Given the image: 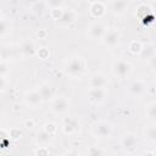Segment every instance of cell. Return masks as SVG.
Wrapping results in <instances>:
<instances>
[{
    "instance_id": "cell-1",
    "label": "cell",
    "mask_w": 156,
    "mask_h": 156,
    "mask_svg": "<svg viewBox=\"0 0 156 156\" xmlns=\"http://www.w3.org/2000/svg\"><path fill=\"white\" fill-rule=\"evenodd\" d=\"M84 68H85V62L83 60L82 56H72L65 67V72L67 76L72 77V78H79L83 76L84 73Z\"/></svg>"
},
{
    "instance_id": "cell-2",
    "label": "cell",
    "mask_w": 156,
    "mask_h": 156,
    "mask_svg": "<svg viewBox=\"0 0 156 156\" xmlns=\"http://www.w3.org/2000/svg\"><path fill=\"white\" fill-rule=\"evenodd\" d=\"M111 71H112V73H113L115 77L122 79V78H126V77H128L130 74V72H132V65L128 61L121 58V60H117V61H115L112 63Z\"/></svg>"
},
{
    "instance_id": "cell-3",
    "label": "cell",
    "mask_w": 156,
    "mask_h": 156,
    "mask_svg": "<svg viewBox=\"0 0 156 156\" xmlns=\"http://www.w3.org/2000/svg\"><path fill=\"white\" fill-rule=\"evenodd\" d=\"M113 133V127L107 121H99L93 127V134L99 139L110 138Z\"/></svg>"
},
{
    "instance_id": "cell-4",
    "label": "cell",
    "mask_w": 156,
    "mask_h": 156,
    "mask_svg": "<svg viewBox=\"0 0 156 156\" xmlns=\"http://www.w3.org/2000/svg\"><path fill=\"white\" fill-rule=\"evenodd\" d=\"M119 39H121L119 32H118L116 28H108V29H106L105 34L102 35L101 41H102V44H104L105 46H107V48H115V46L118 45Z\"/></svg>"
},
{
    "instance_id": "cell-5",
    "label": "cell",
    "mask_w": 156,
    "mask_h": 156,
    "mask_svg": "<svg viewBox=\"0 0 156 156\" xmlns=\"http://www.w3.org/2000/svg\"><path fill=\"white\" fill-rule=\"evenodd\" d=\"M106 27L101 23V22H94L88 27L87 30V35L91 39V40H101L102 35L106 32Z\"/></svg>"
},
{
    "instance_id": "cell-6",
    "label": "cell",
    "mask_w": 156,
    "mask_h": 156,
    "mask_svg": "<svg viewBox=\"0 0 156 156\" xmlns=\"http://www.w3.org/2000/svg\"><path fill=\"white\" fill-rule=\"evenodd\" d=\"M107 93L105 88H90L88 90V100L91 104L100 105L106 100Z\"/></svg>"
},
{
    "instance_id": "cell-7",
    "label": "cell",
    "mask_w": 156,
    "mask_h": 156,
    "mask_svg": "<svg viewBox=\"0 0 156 156\" xmlns=\"http://www.w3.org/2000/svg\"><path fill=\"white\" fill-rule=\"evenodd\" d=\"M23 99H24L26 105H27L28 107L33 108V110L40 107L41 104H43V100H41L39 93H38V90H30V91H27V93L24 94Z\"/></svg>"
},
{
    "instance_id": "cell-8",
    "label": "cell",
    "mask_w": 156,
    "mask_h": 156,
    "mask_svg": "<svg viewBox=\"0 0 156 156\" xmlns=\"http://www.w3.org/2000/svg\"><path fill=\"white\" fill-rule=\"evenodd\" d=\"M51 110L55 115H63L69 110V101L65 96H58L54 100L51 105Z\"/></svg>"
},
{
    "instance_id": "cell-9",
    "label": "cell",
    "mask_w": 156,
    "mask_h": 156,
    "mask_svg": "<svg viewBox=\"0 0 156 156\" xmlns=\"http://www.w3.org/2000/svg\"><path fill=\"white\" fill-rule=\"evenodd\" d=\"M121 146L126 150V151H134L138 146V139L136 135L132 132H128L126 134H123L122 139H121Z\"/></svg>"
},
{
    "instance_id": "cell-10",
    "label": "cell",
    "mask_w": 156,
    "mask_h": 156,
    "mask_svg": "<svg viewBox=\"0 0 156 156\" xmlns=\"http://www.w3.org/2000/svg\"><path fill=\"white\" fill-rule=\"evenodd\" d=\"M145 88H146V85H145L144 80L136 79V80H133V82L128 85V89H127V90H128V94H129L130 96H133V98H139V96H141V95L144 94Z\"/></svg>"
},
{
    "instance_id": "cell-11",
    "label": "cell",
    "mask_w": 156,
    "mask_h": 156,
    "mask_svg": "<svg viewBox=\"0 0 156 156\" xmlns=\"http://www.w3.org/2000/svg\"><path fill=\"white\" fill-rule=\"evenodd\" d=\"M76 17H77V13H76V11L73 9L63 10L61 17L57 20V23L60 26H62V27H67V26H69V24H72L74 22Z\"/></svg>"
},
{
    "instance_id": "cell-12",
    "label": "cell",
    "mask_w": 156,
    "mask_h": 156,
    "mask_svg": "<svg viewBox=\"0 0 156 156\" xmlns=\"http://www.w3.org/2000/svg\"><path fill=\"white\" fill-rule=\"evenodd\" d=\"M90 88H105L107 85V79L104 73L101 72H95L89 80Z\"/></svg>"
},
{
    "instance_id": "cell-13",
    "label": "cell",
    "mask_w": 156,
    "mask_h": 156,
    "mask_svg": "<svg viewBox=\"0 0 156 156\" xmlns=\"http://www.w3.org/2000/svg\"><path fill=\"white\" fill-rule=\"evenodd\" d=\"M89 11H90V15L95 18H101L105 12H106V6L104 2L101 1H94L90 4V7H89Z\"/></svg>"
},
{
    "instance_id": "cell-14",
    "label": "cell",
    "mask_w": 156,
    "mask_h": 156,
    "mask_svg": "<svg viewBox=\"0 0 156 156\" xmlns=\"http://www.w3.org/2000/svg\"><path fill=\"white\" fill-rule=\"evenodd\" d=\"M128 5H129V1H112L110 2V11L115 16H121L126 12Z\"/></svg>"
},
{
    "instance_id": "cell-15",
    "label": "cell",
    "mask_w": 156,
    "mask_h": 156,
    "mask_svg": "<svg viewBox=\"0 0 156 156\" xmlns=\"http://www.w3.org/2000/svg\"><path fill=\"white\" fill-rule=\"evenodd\" d=\"M38 93H39V95H40V98H41L43 102H46V101L51 100V99H52V96H54L52 88H51V85H50L49 83H43V84L39 87Z\"/></svg>"
},
{
    "instance_id": "cell-16",
    "label": "cell",
    "mask_w": 156,
    "mask_h": 156,
    "mask_svg": "<svg viewBox=\"0 0 156 156\" xmlns=\"http://www.w3.org/2000/svg\"><path fill=\"white\" fill-rule=\"evenodd\" d=\"M78 130V122L74 118H67L62 124V132L67 135H71Z\"/></svg>"
},
{
    "instance_id": "cell-17",
    "label": "cell",
    "mask_w": 156,
    "mask_h": 156,
    "mask_svg": "<svg viewBox=\"0 0 156 156\" xmlns=\"http://www.w3.org/2000/svg\"><path fill=\"white\" fill-rule=\"evenodd\" d=\"M51 141H52V135L45 132L44 129H40L37 133V143L39 146H48L51 144Z\"/></svg>"
},
{
    "instance_id": "cell-18",
    "label": "cell",
    "mask_w": 156,
    "mask_h": 156,
    "mask_svg": "<svg viewBox=\"0 0 156 156\" xmlns=\"http://www.w3.org/2000/svg\"><path fill=\"white\" fill-rule=\"evenodd\" d=\"M143 135L150 143H155L156 141V127H155L154 122H151L150 124L145 126V128L143 130Z\"/></svg>"
},
{
    "instance_id": "cell-19",
    "label": "cell",
    "mask_w": 156,
    "mask_h": 156,
    "mask_svg": "<svg viewBox=\"0 0 156 156\" xmlns=\"http://www.w3.org/2000/svg\"><path fill=\"white\" fill-rule=\"evenodd\" d=\"M139 57L141 60H146V61L154 60L155 58V46L152 44H149L145 48H143L141 51L139 52Z\"/></svg>"
},
{
    "instance_id": "cell-20",
    "label": "cell",
    "mask_w": 156,
    "mask_h": 156,
    "mask_svg": "<svg viewBox=\"0 0 156 156\" xmlns=\"http://www.w3.org/2000/svg\"><path fill=\"white\" fill-rule=\"evenodd\" d=\"M145 115H146V117H147L151 122H155V118H156V102H155V101L150 102V104L146 106V108H145Z\"/></svg>"
},
{
    "instance_id": "cell-21",
    "label": "cell",
    "mask_w": 156,
    "mask_h": 156,
    "mask_svg": "<svg viewBox=\"0 0 156 156\" xmlns=\"http://www.w3.org/2000/svg\"><path fill=\"white\" fill-rule=\"evenodd\" d=\"M141 49H143V45H141V43L138 41V40H132V41L129 43V45H128V50H129V52H132L133 55H139V52L141 51Z\"/></svg>"
},
{
    "instance_id": "cell-22",
    "label": "cell",
    "mask_w": 156,
    "mask_h": 156,
    "mask_svg": "<svg viewBox=\"0 0 156 156\" xmlns=\"http://www.w3.org/2000/svg\"><path fill=\"white\" fill-rule=\"evenodd\" d=\"M21 51L23 52L24 56H30V55L34 54L35 49H34V45H33L32 43H29V41H24V43L22 44V46H21Z\"/></svg>"
},
{
    "instance_id": "cell-23",
    "label": "cell",
    "mask_w": 156,
    "mask_h": 156,
    "mask_svg": "<svg viewBox=\"0 0 156 156\" xmlns=\"http://www.w3.org/2000/svg\"><path fill=\"white\" fill-rule=\"evenodd\" d=\"M88 156H105L104 150L98 145H91L88 147Z\"/></svg>"
},
{
    "instance_id": "cell-24",
    "label": "cell",
    "mask_w": 156,
    "mask_h": 156,
    "mask_svg": "<svg viewBox=\"0 0 156 156\" xmlns=\"http://www.w3.org/2000/svg\"><path fill=\"white\" fill-rule=\"evenodd\" d=\"M11 30V26L6 20H1L0 21V37L6 35Z\"/></svg>"
},
{
    "instance_id": "cell-25",
    "label": "cell",
    "mask_w": 156,
    "mask_h": 156,
    "mask_svg": "<svg viewBox=\"0 0 156 156\" xmlns=\"http://www.w3.org/2000/svg\"><path fill=\"white\" fill-rule=\"evenodd\" d=\"M45 132H48L49 134H51V135H54L56 132H57V126H56V123H54V122H46L45 124H44V128H43Z\"/></svg>"
},
{
    "instance_id": "cell-26",
    "label": "cell",
    "mask_w": 156,
    "mask_h": 156,
    "mask_svg": "<svg viewBox=\"0 0 156 156\" xmlns=\"http://www.w3.org/2000/svg\"><path fill=\"white\" fill-rule=\"evenodd\" d=\"M45 5H46V2H43V1L34 2L33 4V12H35L38 15H41V12L45 10Z\"/></svg>"
},
{
    "instance_id": "cell-27",
    "label": "cell",
    "mask_w": 156,
    "mask_h": 156,
    "mask_svg": "<svg viewBox=\"0 0 156 156\" xmlns=\"http://www.w3.org/2000/svg\"><path fill=\"white\" fill-rule=\"evenodd\" d=\"M62 12H63L62 7H51V10H50V16H51L54 20H58V18L61 17Z\"/></svg>"
},
{
    "instance_id": "cell-28",
    "label": "cell",
    "mask_w": 156,
    "mask_h": 156,
    "mask_svg": "<svg viewBox=\"0 0 156 156\" xmlns=\"http://www.w3.org/2000/svg\"><path fill=\"white\" fill-rule=\"evenodd\" d=\"M50 151L48 149V146H38V149L35 150V156H49Z\"/></svg>"
},
{
    "instance_id": "cell-29",
    "label": "cell",
    "mask_w": 156,
    "mask_h": 156,
    "mask_svg": "<svg viewBox=\"0 0 156 156\" xmlns=\"http://www.w3.org/2000/svg\"><path fill=\"white\" fill-rule=\"evenodd\" d=\"M37 54H38L39 58H41V60H45V58H48V57L50 56V51H49L46 48H40V49L37 51Z\"/></svg>"
},
{
    "instance_id": "cell-30",
    "label": "cell",
    "mask_w": 156,
    "mask_h": 156,
    "mask_svg": "<svg viewBox=\"0 0 156 156\" xmlns=\"http://www.w3.org/2000/svg\"><path fill=\"white\" fill-rule=\"evenodd\" d=\"M35 35H37L39 39H45L49 34H48V30H46V29L41 28V29H38V30L35 32Z\"/></svg>"
},
{
    "instance_id": "cell-31",
    "label": "cell",
    "mask_w": 156,
    "mask_h": 156,
    "mask_svg": "<svg viewBox=\"0 0 156 156\" xmlns=\"http://www.w3.org/2000/svg\"><path fill=\"white\" fill-rule=\"evenodd\" d=\"M7 71H9L7 65H6V63H4V62H0V76H2V77H4V74H5V73H7Z\"/></svg>"
},
{
    "instance_id": "cell-32",
    "label": "cell",
    "mask_w": 156,
    "mask_h": 156,
    "mask_svg": "<svg viewBox=\"0 0 156 156\" xmlns=\"http://www.w3.org/2000/svg\"><path fill=\"white\" fill-rule=\"evenodd\" d=\"M10 136H12V138H15V139L20 138V136H21V130H20V129H12V130L10 132Z\"/></svg>"
},
{
    "instance_id": "cell-33",
    "label": "cell",
    "mask_w": 156,
    "mask_h": 156,
    "mask_svg": "<svg viewBox=\"0 0 156 156\" xmlns=\"http://www.w3.org/2000/svg\"><path fill=\"white\" fill-rule=\"evenodd\" d=\"M24 127H26V128H32V127H34V121H33V119H26V121H24Z\"/></svg>"
},
{
    "instance_id": "cell-34",
    "label": "cell",
    "mask_w": 156,
    "mask_h": 156,
    "mask_svg": "<svg viewBox=\"0 0 156 156\" xmlns=\"http://www.w3.org/2000/svg\"><path fill=\"white\" fill-rule=\"evenodd\" d=\"M5 84H6V82H5L4 77H2V76H0V90H2V89L5 88Z\"/></svg>"
},
{
    "instance_id": "cell-35",
    "label": "cell",
    "mask_w": 156,
    "mask_h": 156,
    "mask_svg": "<svg viewBox=\"0 0 156 156\" xmlns=\"http://www.w3.org/2000/svg\"><path fill=\"white\" fill-rule=\"evenodd\" d=\"M145 156H155V152L154 151H149V152H146Z\"/></svg>"
},
{
    "instance_id": "cell-36",
    "label": "cell",
    "mask_w": 156,
    "mask_h": 156,
    "mask_svg": "<svg viewBox=\"0 0 156 156\" xmlns=\"http://www.w3.org/2000/svg\"><path fill=\"white\" fill-rule=\"evenodd\" d=\"M2 20V13H1V11H0V21Z\"/></svg>"
},
{
    "instance_id": "cell-37",
    "label": "cell",
    "mask_w": 156,
    "mask_h": 156,
    "mask_svg": "<svg viewBox=\"0 0 156 156\" xmlns=\"http://www.w3.org/2000/svg\"><path fill=\"white\" fill-rule=\"evenodd\" d=\"M63 156H72L71 154H66V155H63Z\"/></svg>"
},
{
    "instance_id": "cell-38",
    "label": "cell",
    "mask_w": 156,
    "mask_h": 156,
    "mask_svg": "<svg viewBox=\"0 0 156 156\" xmlns=\"http://www.w3.org/2000/svg\"><path fill=\"white\" fill-rule=\"evenodd\" d=\"M127 156H135V155H133V154H129V155H127Z\"/></svg>"
},
{
    "instance_id": "cell-39",
    "label": "cell",
    "mask_w": 156,
    "mask_h": 156,
    "mask_svg": "<svg viewBox=\"0 0 156 156\" xmlns=\"http://www.w3.org/2000/svg\"><path fill=\"white\" fill-rule=\"evenodd\" d=\"M0 58H1V51H0Z\"/></svg>"
}]
</instances>
